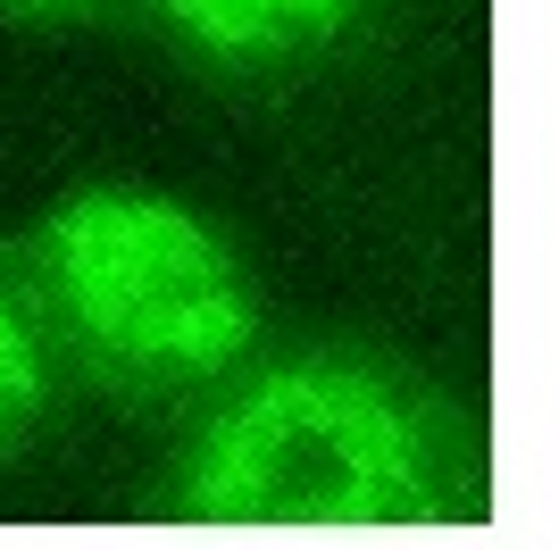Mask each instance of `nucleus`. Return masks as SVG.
Segmentation results:
<instances>
[{"instance_id": "nucleus-1", "label": "nucleus", "mask_w": 559, "mask_h": 550, "mask_svg": "<svg viewBox=\"0 0 559 550\" xmlns=\"http://www.w3.org/2000/svg\"><path fill=\"white\" fill-rule=\"evenodd\" d=\"M159 509L176 526H443L451 426L368 359H284L201 426Z\"/></svg>"}, {"instance_id": "nucleus-2", "label": "nucleus", "mask_w": 559, "mask_h": 550, "mask_svg": "<svg viewBox=\"0 0 559 550\" xmlns=\"http://www.w3.org/2000/svg\"><path fill=\"white\" fill-rule=\"evenodd\" d=\"M34 251L84 359L126 384H201L259 334V300L234 251L159 192H75L50 208Z\"/></svg>"}, {"instance_id": "nucleus-3", "label": "nucleus", "mask_w": 559, "mask_h": 550, "mask_svg": "<svg viewBox=\"0 0 559 550\" xmlns=\"http://www.w3.org/2000/svg\"><path fill=\"white\" fill-rule=\"evenodd\" d=\"M176 43L226 75H267L326 50L368 0H159Z\"/></svg>"}, {"instance_id": "nucleus-4", "label": "nucleus", "mask_w": 559, "mask_h": 550, "mask_svg": "<svg viewBox=\"0 0 559 550\" xmlns=\"http://www.w3.org/2000/svg\"><path fill=\"white\" fill-rule=\"evenodd\" d=\"M43 409V343L9 292H0V442L17 434L25 417Z\"/></svg>"}, {"instance_id": "nucleus-5", "label": "nucleus", "mask_w": 559, "mask_h": 550, "mask_svg": "<svg viewBox=\"0 0 559 550\" xmlns=\"http://www.w3.org/2000/svg\"><path fill=\"white\" fill-rule=\"evenodd\" d=\"M75 9H100V0H0V17H75Z\"/></svg>"}]
</instances>
